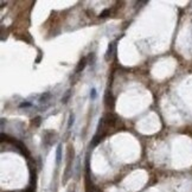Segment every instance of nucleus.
I'll use <instances>...</instances> for the list:
<instances>
[{
  "instance_id": "obj_4",
  "label": "nucleus",
  "mask_w": 192,
  "mask_h": 192,
  "mask_svg": "<svg viewBox=\"0 0 192 192\" xmlns=\"http://www.w3.org/2000/svg\"><path fill=\"white\" fill-rule=\"evenodd\" d=\"M50 97H51V93H49V91L43 93L42 95H41V97H39V102L41 103H45V102H48L50 100Z\"/></svg>"
},
{
  "instance_id": "obj_12",
  "label": "nucleus",
  "mask_w": 192,
  "mask_h": 192,
  "mask_svg": "<svg viewBox=\"0 0 192 192\" xmlns=\"http://www.w3.org/2000/svg\"><path fill=\"white\" fill-rule=\"evenodd\" d=\"M41 59H42V51L39 50V55H38V58L36 59V63H39V62H41Z\"/></svg>"
},
{
  "instance_id": "obj_13",
  "label": "nucleus",
  "mask_w": 192,
  "mask_h": 192,
  "mask_svg": "<svg viewBox=\"0 0 192 192\" xmlns=\"http://www.w3.org/2000/svg\"><path fill=\"white\" fill-rule=\"evenodd\" d=\"M66 192H76V189H75V186H70L69 189H68V191Z\"/></svg>"
},
{
  "instance_id": "obj_5",
  "label": "nucleus",
  "mask_w": 192,
  "mask_h": 192,
  "mask_svg": "<svg viewBox=\"0 0 192 192\" xmlns=\"http://www.w3.org/2000/svg\"><path fill=\"white\" fill-rule=\"evenodd\" d=\"M70 97H71V90L69 89V90H66V93H65L63 95V97H62V103H63V105H66L68 101L70 100Z\"/></svg>"
},
{
  "instance_id": "obj_9",
  "label": "nucleus",
  "mask_w": 192,
  "mask_h": 192,
  "mask_svg": "<svg viewBox=\"0 0 192 192\" xmlns=\"http://www.w3.org/2000/svg\"><path fill=\"white\" fill-rule=\"evenodd\" d=\"M96 96H97V91H96V89L95 88H91V89H90V98H91V100H95Z\"/></svg>"
},
{
  "instance_id": "obj_11",
  "label": "nucleus",
  "mask_w": 192,
  "mask_h": 192,
  "mask_svg": "<svg viewBox=\"0 0 192 192\" xmlns=\"http://www.w3.org/2000/svg\"><path fill=\"white\" fill-rule=\"evenodd\" d=\"M110 13V10L109 9H107V10H105L103 12H101V14H100V17L101 18H106V17H108V14Z\"/></svg>"
},
{
  "instance_id": "obj_8",
  "label": "nucleus",
  "mask_w": 192,
  "mask_h": 192,
  "mask_svg": "<svg viewBox=\"0 0 192 192\" xmlns=\"http://www.w3.org/2000/svg\"><path fill=\"white\" fill-rule=\"evenodd\" d=\"M74 123H75V115L71 113L70 116H69V121H68V128H71Z\"/></svg>"
},
{
  "instance_id": "obj_2",
  "label": "nucleus",
  "mask_w": 192,
  "mask_h": 192,
  "mask_svg": "<svg viewBox=\"0 0 192 192\" xmlns=\"http://www.w3.org/2000/svg\"><path fill=\"white\" fill-rule=\"evenodd\" d=\"M62 144H58L57 148H56V166L58 167L62 162V158H63V152H62Z\"/></svg>"
},
{
  "instance_id": "obj_1",
  "label": "nucleus",
  "mask_w": 192,
  "mask_h": 192,
  "mask_svg": "<svg viewBox=\"0 0 192 192\" xmlns=\"http://www.w3.org/2000/svg\"><path fill=\"white\" fill-rule=\"evenodd\" d=\"M115 52H116V41H114V42L108 44L107 51L106 53H105V61H106V62H110V61L114 58Z\"/></svg>"
},
{
  "instance_id": "obj_10",
  "label": "nucleus",
  "mask_w": 192,
  "mask_h": 192,
  "mask_svg": "<svg viewBox=\"0 0 192 192\" xmlns=\"http://www.w3.org/2000/svg\"><path fill=\"white\" fill-rule=\"evenodd\" d=\"M20 108H29V107H32V103L31 102H27V101H25V102H21L20 105H19Z\"/></svg>"
},
{
  "instance_id": "obj_7",
  "label": "nucleus",
  "mask_w": 192,
  "mask_h": 192,
  "mask_svg": "<svg viewBox=\"0 0 192 192\" xmlns=\"http://www.w3.org/2000/svg\"><path fill=\"white\" fill-rule=\"evenodd\" d=\"M41 123H42V117L41 116L34 117V119L32 120V126H34V127H39Z\"/></svg>"
},
{
  "instance_id": "obj_6",
  "label": "nucleus",
  "mask_w": 192,
  "mask_h": 192,
  "mask_svg": "<svg viewBox=\"0 0 192 192\" xmlns=\"http://www.w3.org/2000/svg\"><path fill=\"white\" fill-rule=\"evenodd\" d=\"M88 63L90 64V65H95V62H96V55L94 52H90L89 55V57H88Z\"/></svg>"
},
{
  "instance_id": "obj_3",
  "label": "nucleus",
  "mask_w": 192,
  "mask_h": 192,
  "mask_svg": "<svg viewBox=\"0 0 192 192\" xmlns=\"http://www.w3.org/2000/svg\"><path fill=\"white\" fill-rule=\"evenodd\" d=\"M87 64H88V58H87V57L81 58V61L78 62L77 66H76V69H75V73H76V74H80V73H82V71L84 70V68L87 66Z\"/></svg>"
}]
</instances>
